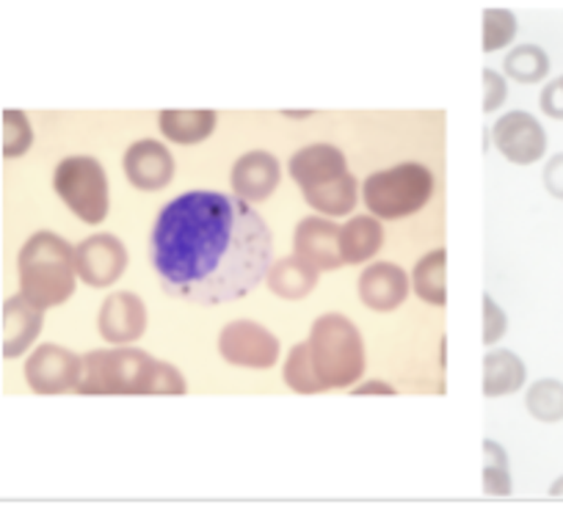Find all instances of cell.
Masks as SVG:
<instances>
[{
  "label": "cell",
  "instance_id": "1",
  "mask_svg": "<svg viewBox=\"0 0 563 521\" xmlns=\"http://www.w3.org/2000/svg\"><path fill=\"white\" fill-rule=\"evenodd\" d=\"M150 248L169 296L213 307L249 296L268 276L274 241L241 197L188 191L161 210Z\"/></svg>",
  "mask_w": 563,
  "mask_h": 521
},
{
  "label": "cell",
  "instance_id": "2",
  "mask_svg": "<svg viewBox=\"0 0 563 521\" xmlns=\"http://www.w3.org/2000/svg\"><path fill=\"white\" fill-rule=\"evenodd\" d=\"M78 395H186V378L169 362L153 359L139 347L91 351L84 356Z\"/></svg>",
  "mask_w": 563,
  "mask_h": 521
},
{
  "label": "cell",
  "instance_id": "3",
  "mask_svg": "<svg viewBox=\"0 0 563 521\" xmlns=\"http://www.w3.org/2000/svg\"><path fill=\"white\" fill-rule=\"evenodd\" d=\"M290 174L307 204L323 215L351 213L356 208V180L345 155L334 144H310L290 157Z\"/></svg>",
  "mask_w": 563,
  "mask_h": 521
},
{
  "label": "cell",
  "instance_id": "4",
  "mask_svg": "<svg viewBox=\"0 0 563 521\" xmlns=\"http://www.w3.org/2000/svg\"><path fill=\"white\" fill-rule=\"evenodd\" d=\"M23 296L34 307H62L75 292V248L56 232H36L18 259Z\"/></svg>",
  "mask_w": 563,
  "mask_h": 521
},
{
  "label": "cell",
  "instance_id": "5",
  "mask_svg": "<svg viewBox=\"0 0 563 521\" xmlns=\"http://www.w3.org/2000/svg\"><path fill=\"white\" fill-rule=\"evenodd\" d=\"M307 345L323 389L354 387L365 373V342L345 314L332 312L318 318Z\"/></svg>",
  "mask_w": 563,
  "mask_h": 521
},
{
  "label": "cell",
  "instance_id": "6",
  "mask_svg": "<svg viewBox=\"0 0 563 521\" xmlns=\"http://www.w3.org/2000/svg\"><path fill=\"white\" fill-rule=\"evenodd\" d=\"M434 174L422 163H398L371 174L362 186L365 204L376 219H406L429 204L434 197Z\"/></svg>",
  "mask_w": 563,
  "mask_h": 521
},
{
  "label": "cell",
  "instance_id": "7",
  "mask_svg": "<svg viewBox=\"0 0 563 521\" xmlns=\"http://www.w3.org/2000/svg\"><path fill=\"white\" fill-rule=\"evenodd\" d=\"M53 188L58 199L84 224H102L108 215V177L97 157H67L53 171Z\"/></svg>",
  "mask_w": 563,
  "mask_h": 521
},
{
  "label": "cell",
  "instance_id": "8",
  "mask_svg": "<svg viewBox=\"0 0 563 521\" xmlns=\"http://www.w3.org/2000/svg\"><path fill=\"white\" fill-rule=\"evenodd\" d=\"M219 351L230 365L268 370L279 359V340L254 320H232L221 331Z\"/></svg>",
  "mask_w": 563,
  "mask_h": 521
},
{
  "label": "cell",
  "instance_id": "9",
  "mask_svg": "<svg viewBox=\"0 0 563 521\" xmlns=\"http://www.w3.org/2000/svg\"><path fill=\"white\" fill-rule=\"evenodd\" d=\"M80 367H84V356H75L67 347L45 342L25 362V381L36 395H62L75 389Z\"/></svg>",
  "mask_w": 563,
  "mask_h": 521
},
{
  "label": "cell",
  "instance_id": "10",
  "mask_svg": "<svg viewBox=\"0 0 563 521\" xmlns=\"http://www.w3.org/2000/svg\"><path fill=\"white\" fill-rule=\"evenodd\" d=\"M124 268H128V252H124V243L111 232H97L75 248V274L84 285H117Z\"/></svg>",
  "mask_w": 563,
  "mask_h": 521
},
{
  "label": "cell",
  "instance_id": "11",
  "mask_svg": "<svg viewBox=\"0 0 563 521\" xmlns=\"http://www.w3.org/2000/svg\"><path fill=\"white\" fill-rule=\"evenodd\" d=\"M497 149L503 157L519 166H530V163L541 160L547 152V133L536 117L525 111H511L500 117L492 128Z\"/></svg>",
  "mask_w": 563,
  "mask_h": 521
},
{
  "label": "cell",
  "instance_id": "12",
  "mask_svg": "<svg viewBox=\"0 0 563 521\" xmlns=\"http://www.w3.org/2000/svg\"><path fill=\"white\" fill-rule=\"evenodd\" d=\"M124 177L139 191H161L175 180V157L161 141L144 138L124 152Z\"/></svg>",
  "mask_w": 563,
  "mask_h": 521
},
{
  "label": "cell",
  "instance_id": "13",
  "mask_svg": "<svg viewBox=\"0 0 563 521\" xmlns=\"http://www.w3.org/2000/svg\"><path fill=\"white\" fill-rule=\"evenodd\" d=\"M97 329L111 345L135 342L147 329V307L135 292H111L100 307Z\"/></svg>",
  "mask_w": 563,
  "mask_h": 521
},
{
  "label": "cell",
  "instance_id": "14",
  "mask_svg": "<svg viewBox=\"0 0 563 521\" xmlns=\"http://www.w3.org/2000/svg\"><path fill=\"white\" fill-rule=\"evenodd\" d=\"M340 230L343 226L321 215L301 219L294 232V254L316 265L318 270H338L340 265H345L340 254Z\"/></svg>",
  "mask_w": 563,
  "mask_h": 521
},
{
  "label": "cell",
  "instance_id": "15",
  "mask_svg": "<svg viewBox=\"0 0 563 521\" xmlns=\"http://www.w3.org/2000/svg\"><path fill=\"white\" fill-rule=\"evenodd\" d=\"M42 323H45V309L34 307L29 298L20 292L3 301L0 312V340H3V356L18 359L29 351L40 336Z\"/></svg>",
  "mask_w": 563,
  "mask_h": 521
},
{
  "label": "cell",
  "instance_id": "16",
  "mask_svg": "<svg viewBox=\"0 0 563 521\" xmlns=\"http://www.w3.org/2000/svg\"><path fill=\"white\" fill-rule=\"evenodd\" d=\"M279 160L271 152L254 149L238 157L235 166H232L230 182L235 197H241L243 202H265L279 186Z\"/></svg>",
  "mask_w": 563,
  "mask_h": 521
},
{
  "label": "cell",
  "instance_id": "17",
  "mask_svg": "<svg viewBox=\"0 0 563 521\" xmlns=\"http://www.w3.org/2000/svg\"><path fill=\"white\" fill-rule=\"evenodd\" d=\"M409 296V276L395 263H373L360 276V298L373 312H393Z\"/></svg>",
  "mask_w": 563,
  "mask_h": 521
},
{
  "label": "cell",
  "instance_id": "18",
  "mask_svg": "<svg viewBox=\"0 0 563 521\" xmlns=\"http://www.w3.org/2000/svg\"><path fill=\"white\" fill-rule=\"evenodd\" d=\"M318 276L321 270L316 265H310L307 259H301L299 254L294 257H285L279 263H271L268 268V287L274 296L288 298V301H299V298L310 296L318 285Z\"/></svg>",
  "mask_w": 563,
  "mask_h": 521
},
{
  "label": "cell",
  "instance_id": "19",
  "mask_svg": "<svg viewBox=\"0 0 563 521\" xmlns=\"http://www.w3.org/2000/svg\"><path fill=\"white\" fill-rule=\"evenodd\" d=\"M384 243V230L378 219H367V215H356L349 224L340 230V254H343L345 265H360L376 257L378 248Z\"/></svg>",
  "mask_w": 563,
  "mask_h": 521
},
{
  "label": "cell",
  "instance_id": "20",
  "mask_svg": "<svg viewBox=\"0 0 563 521\" xmlns=\"http://www.w3.org/2000/svg\"><path fill=\"white\" fill-rule=\"evenodd\" d=\"M525 362L514 351H489L484 359V395L486 398H503L522 389Z\"/></svg>",
  "mask_w": 563,
  "mask_h": 521
},
{
  "label": "cell",
  "instance_id": "21",
  "mask_svg": "<svg viewBox=\"0 0 563 521\" xmlns=\"http://www.w3.org/2000/svg\"><path fill=\"white\" fill-rule=\"evenodd\" d=\"M216 111H161V133L175 144H199L216 130Z\"/></svg>",
  "mask_w": 563,
  "mask_h": 521
},
{
  "label": "cell",
  "instance_id": "22",
  "mask_svg": "<svg viewBox=\"0 0 563 521\" xmlns=\"http://www.w3.org/2000/svg\"><path fill=\"white\" fill-rule=\"evenodd\" d=\"M445 248H434L429 252L411 270V287H415L417 298H422L431 307H445L448 303V285H445Z\"/></svg>",
  "mask_w": 563,
  "mask_h": 521
},
{
  "label": "cell",
  "instance_id": "23",
  "mask_svg": "<svg viewBox=\"0 0 563 521\" xmlns=\"http://www.w3.org/2000/svg\"><path fill=\"white\" fill-rule=\"evenodd\" d=\"M503 69L517 84H539L550 73V56L539 45H519L508 53Z\"/></svg>",
  "mask_w": 563,
  "mask_h": 521
},
{
  "label": "cell",
  "instance_id": "24",
  "mask_svg": "<svg viewBox=\"0 0 563 521\" xmlns=\"http://www.w3.org/2000/svg\"><path fill=\"white\" fill-rule=\"evenodd\" d=\"M282 376H285V384H288V387L299 395L327 392V389H323V384L318 381V376H316V367H312V356H310V345H307V342H299V345L290 351L288 359H285V370H282Z\"/></svg>",
  "mask_w": 563,
  "mask_h": 521
},
{
  "label": "cell",
  "instance_id": "25",
  "mask_svg": "<svg viewBox=\"0 0 563 521\" xmlns=\"http://www.w3.org/2000/svg\"><path fill=\"white\" fill-rule=\"evenodd\" d=\"M530 417L539 422H561L563 420V384L555 378H541L528 389L525 398Z\"/></svg>",
  "mask_w": 563,
  "mask_h": 521
},
{
  "label": "cell",
  "instance_id": "26",
  "mask_svg": "<svg viewBox=\"0 0 563 521\" xmlns=\"http://www.w3.org/2000/svg\"><path fill=\"white\" fill-rule=\"evenodd\" d=\"M484 491L489 497H508L514 491L508 453L492 439L484 442Z\"/></svg>",
  "mask_w": 563,
  "mask_h": 521
},
{
  "label": "cell",
  "instance_id": "27",
  "mask_svg": "<svg viewBox=\"0 0 563 521\" xmlns=\"http://www.w3.org/2000/svg\"><path fill=\"white\" fill-rule=\"evenodd\" d=\"M517 36V20L508 9H486L484 12V51L495 53L511 45Z\"/></svg>",
  "mask_w": 563,
  "mask_h": 521
},
{
  "label": "cell",
  "instance_id": "28",
  "mask_svg": "<svg viewBox=\"0 0 563 521\" xmlns=\"http://www.w3.org/2000/svg\"><path fill=\"white\" fill-rule=\"evenodd\" d=\"M31 141H34V130H31L29 117L23 111H3V155L20 157L29 152Z\"/></svg>",
  "mask_w": 563,
  "mask_h": 521
},
{
  "label": "cell",
  "instance_id": "29",
  "mask_svg": "<svg viewBox=\"0 0 563 521\" xmlns=\"http://www.w3.org/2000/svg\"><path fill=\"white\" fill-rule=\"evenodd\" d=\"M508 329V318L500 307L495 303V298L484 296V342L486 345H495Z\"/></svg>",
  "mask_w": 563,
  "mask_h": 521
},
{
  "label": "cell",
  "instance_id": "30",
  "mask_svg": "<svg viewBox=\"0 0 563 521\" xmlns=\"http://www.w3.org/2000/svg\"><path fill=\"white\" fill-rule=\"evenodd\" d=\"M508 97V86L506 78L495 69H484V111L492 113L506 102Z\"/></svg>",
  "mask_w": 563,
  "mask_h": 521
},
{
  "label": "cell",
  "instance_id": "31",
  "mask_svg": "<svg viewBox=\"0 0 563 521\" xmlns=\"http://www.w3.org/2000/svg\"><path fill=\"white\" fill-rule=\"evenodd\" d=\"M544 188L550 197L563 199V152L552 155L544 166Z\"/></svg>",
  "mask_w": 563,
  "mask_h": 521
},
{
  "label": "cell",
  "instance_id": "32",
  "mask_svg": "<svg viewBox=\"0 0 563 521\" xmlns=\"http://www.w3.org/2000/svg\"><path fill=\"white\" fill-rule=\"evenodd\" d=\"M541 111L547 113L550 119H563V86L561 80H552V84L544 86L539 97Z\"/></svg>",
  "mask_w": 563,
  "mask_h": 521
},
{
  "label": "cell",
  "instance_id": "33",
  "mask_svg": "<svg viewBox=\"0 0 563 521\" xmlns=\"http://www.w3.org/2000/svg\"><path fill=\"white\" fill-rule=\"evenodd\" d=\"M354 395L356 398H362V395H395V389L384 381H371V384H362V387H356Z\"/></svg>",
  "mask_w": 563,
  "mask_h": 521
},
{
  "label": "cell",
  "instance_id": "34",
  "mask_svg": "<svg viewBox=\"0 0 563 521\" xmlns=\"http://www.w3.org/2000/svg\"><path fill=\"white\" fill-rule=\"evenodd\" d=\"M550 497H555V499H563V475L558 477V480L552 483V486H550Z\"/></svg>",
  "mask_w": 563,
  "mask_h": 521
},
{
  "label": "cell",
  "instance_id": "35",
  "mask_svg": "<svg viewBox=\"0 0 563 521\" xmlns=\"http://www.w3.org/2000/svg\"><path fill=\"white\" fill-rule=\"evenodd\" d=\"M558 80H561V86H563V75H561V78H558Z\"/></svg>",
  "mask_w": 563,
  "mask_h": 521
}]
</instances>
